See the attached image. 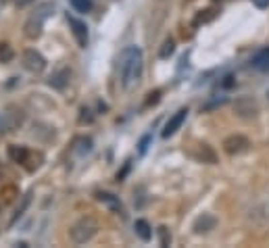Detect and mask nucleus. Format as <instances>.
<instances>
[{
    "label": "nucleus",
    "instance_id": "9d476101",
    "mask_svg": "<svg viewBox=\"0 0 269 248\" xmlns=\"http://www.w3.org/2000/svg\"><path fill=\"white\" fill-rule=\"evenodd\" d=\"M186 117H188V108H179V111L167 121V125H165V129H163V138H171V136H174L177 129L182 127V123L186 121Z\"/></svg>",
    "mask_w": 269,
    "mask_h": 248
},
{
    "label": "nucleus",
    "instance_id": "2eb2a0df",
    "mask_svg": "<svg viewBox=\"0 0 269 248\" xmlns=\"http://www.w3.org/2000/svg\"><path fill=\"white\" fill-rule=\"evenodd\" d=\"M134 230H136V236L142 240V242H148L150 238H153V230H150V225L146 219H138L136 225H134Z\"/></svg>",
    "mask_w": 269,
    "mask_h": 248
},
{
    "label": "nucleus",
    "instance_id": "6e6552de",
    "mask_svg": "<svg viewBox=\"0 0 269 248\" xmlns=\"http://www.w3.org/2000/svg\"><path fill=\"white\" fill-rule=\"evenodd\" d=\"M67 21H69V27H71V33H73L78 46L86 48L88 46V27H86V23L79 21V19H75V17H71V15H67Z\"/></svg>",
    "mask_w": 269,
    "mask_h": 248
},
{
    "label": "nucleus",
    "instance_id": "4be33fe9",
    "mask_svg": "<svg viewBox=\"0 0 269 248\" xmlns=\"http://www.w3.org/2000/svg\"><path fill=\"white\" fill-rule=\"evenodd\" d=\"M30 202H32V192H30V194H25V196H23V201H21V204H19V209H17V213H15V217H13V223H15L17 219L23 215L25 209L30 206Z\"/></svg>",
    "mask_w": 269,
    "mask_h": 248
},
{
    "label": "nucleus",
    "instance_id": "bb28decb",
    "mask_svg": "<svg viewBox=\"0 0 269 248\" xmlns=\"http://www.w3.org/2000/svg\"><path fill=\"white\" fill-rule=\"evenodd\" d=\"M158 96H161V92H158V90L150 92V94H148V100H146V107H150V105H157V102H158Z\"/></svg>",
    "mask_w": 269,
    "mask_h": 248
},
{
    "label": "nucleus",
    "instance_id": "1a4fd4ad",
    "mask_svg": "<svg viewBox=\"0 0 269 248\" xmlns=\"http://www.w3.org/2000/svg\"><path fill=\"white\" fill-rule=\"evenodd\" d=\"M217 227V217L211 215V213H203L201 217L194 221V225H192V230H194V233H209Z\"/></svg>",
    "mask_w": 269,
    "mask_h": 248
},
{
    "label": "nucleus",
    "instance_id": "5701e85b",
    "mask_svg": "<svg viewBox=\"0 0 269 248\" xmlns=\"http://www.w3.org/2000/svg\"><path fill=\"white\" fill-rule=\"evenodd\" d=\"M158 240H161V246L163 248H167L171 244V233H169V230L165 225L158 227Z\"/></svg>",
    "mask_w": 269,
    "mask_h": 248
},
{
    "label": "nucleus",
    "instance_id": "a878e982",
    "mask_svg": "<svg viewBox=\"0 0 269 248\" xmlns=\"http://www.w3.org/2000/svg\"><path fill=\"white\" fill-rule=\"evenodd\" d=\"M234 86H236V78L234 75H225L222 81V88H234Z\"/></svg>",
    "mask_w": 269,
    "mask_h": 248
},
{
    "label": "nucleus",
    "instance_id": "423d86ee",
    "mask_svg": "<svg viewBox=\"0 0 269 248\" xmlns=\"http://www.w3.org/2000/svg\"><path fill=\"white\" fill-rule=\"evenodd\" d=\"M234 111H236L238 117H242V119H253V117H257V113H259V105L251 96H240V98L234 102Z\"/></svg>",
    "mask_w": 269,
    "mask_h": 248
},
{
    "label": "nucleus",
    "instance_id": "aec40b11",
    "mask_svg": "<svg viewBox=\"0 0 269 248\" xmlns=\"http://www.w3.org/2000/svg\"><path fill=\"white\" fill-rule=\"evenodd\" d=\"M13 57H15L13 48L6 44V42H0V63H11Z\"/></svg>",
    "mask_w": 269,
    "mask_h": 248
},
{
    "label": "nucleus",
    "instance_id": "f03ea898",
    "mask_svg": "<svg viewBox=\"0 0 269 248\" xmlns=\"http://www.w3.org/2000/svg\"><path fill=\"white\" fill-rule=\"evenodd\" d=\"M50 13H52V4L44 2V4H40L30 17H27V21L23 25V33H25L27 40H38L40 36H42L44 21H46V17L50 15Z\"/></svg>",
    "mask_w": 269,
    "mask_h": 248
},
{
    "label": "nucleus",
    "instance_id": "9b49d317",
    "mask_svg": "<svg viewBox=\"0 0 269 248\" xmlns=\"http://www.w3.org/2000/svg\"><path fill=\"white\" fill-rule=\"evenodd\" d=\"M69 79H71V71H69L67 67H61L59 71L52 73V78L48 79V84H50L52 88H57V90H65L67 84H69Z\"/></svg>",
    "mask_w": 269,
    "mask_h": 248
},
{
    "label": "nucleus",
    "instance_id": "b1692460",
    "mask_svg": "<svg viewBox=\"0 0 269 248\" xmlns=\"http://www.w3.org/2000/svg\"><path fill=\"white\" fill-rule=\"evenodd\" d=\"M213 17H215V11H213V9H209V11H203L201 15L196 17V21H194V23H196V25H201V23H209Z\"/></svg>",
    "mask_w": 269,
    "mask_h": 248
},
{
    "label": "nucleus",
    "instance_id": "412c9836",
    "mask_svg": "<svg viewBox=\"0 0 269 248\" xmlns=\"http://www.w3.org/2000/svg\"><path fill=\"white\" fill-rule=\"evenodd\" d=\"M71 4L78 13H90L92 9V0H71Z\"/></svg>",
    "mask_w": 269,
    "mask_h": 248
},
{
    "label": "nucleus",
    "instance_id": "f8f14e48",
    "mask_svg": "<svg viewBox=\"0 0 269 248\" xmlns=\"http://www.w3.org/2000/svg\"><path fill=\"white\" fill-rule=\"evenodd\" d=\"M96 201L98 202H102L105 206H109L113 213H123V204H121V201L117 196H113V194H109V192H96Z\"/></svg>",
    "mask_w": 269,
    "mask_h": 248
},
{
    "label": "nucleus",
    "instance_id": "c85d7f7f",
    "mask_svg": "<svg viewBox=\"0 0 269 248\" xmlns=\"http://www.w3.org/2000/svg\"><path fill=\"white\" fill-rule=\"evenodd\" d=\"M254 4L259 6V9H265V6H269V0H253Z\"/></svg>",
    "mask_w": 269,
    "mask_h": 248
},
{
    "label": "nucleus",
    "instance_id": "dca6fc26",
    "mask_svg": "<svg viewBox=\"0 0 269 248\" xmlns=\"http://www.w3.org/2000/svg\"><path fill=\"white\" fill-rule=\"evenodd\" d=\"M198 158H201L203 163H209V165L217 163V155H215V150H213L209 144H201V146H198Z\"/></svg>",
    "mask_w": 269,
    "mask_h": 248
},
{
    "label": "nucleus",
    "instance_id": "4468645a",
    "mask_svg": "<svg viewBox=\"0 0 269 248\" xmlns=\"http://www.w3.org/2000/svg\"><path fill=\"white\" fill-rule=\"evenodd\" d=\"M251 67L257 69V71H267L269 69V48L254 54V57L251 59Z\"/></svg>",
    "mask_w": 269,
    "mask_h": 248
},
{
    "label": "nucleus",
    "instance_id": "cd10ccee",
    "mask_svg": "<svg viewBox=\"0 0 269 248\" xmlns=\"http://www.w3.org/2000/svg\"><path fill=\"white\" fill-rule=\"evenodd\" d=\"M32 2H36V0H17V6L19 9H25V6L32 4Z\"/></svg>",
    "mask_w": 269,
    "mask_h": 248
},
{
    "label": "nucleus",
    "instance_id": "393cba45",
    "mask_svg": "<svg viewBox=\"0 0 269 248\" xmlns=\"http://www.w3.org/2000/svg\"><path fill=\"white\" fill-rule=\"evenodd\" d=\"M150 140H153V136H150V134H146V136H144L142 140H140V144H138V153H140V155H144V153H146V150H148V144H150Z\"/></svg>",
    "mask_w": 269,
    "mask_h": 248
},
{
    "label": "nucleus",
    "instance_id": "f3484780",
    "mask_svg": "<svg viewBox=\"0 0 269 248\" xmlns=\"http://www.w3.org/2000/svg\"><path fill=\"white\" fill-rule=\"evenodd\" d=\"M15 196H19V192H17L15 186H4V188L0 190V201H2L4 204L13 202V201H15Z\"/></svg>",
    "mask_w": 269,
    "mask_h": 248
},
{
    "label": "nucleus",
    "instance_id": "39448f33",
    "mask_svg": "<svg viewBox=\"0 0 269 248\" xmlns=\"http://www.w3.org/2000/svg\"><path fill=\"white\" fill-rule=\"evenodd\" d=\"M251 146V140L246 136H240V134H234V136H227L223 140V150L230 156H236V155H242Z\"/></svg>",
    "mask_w": 269,
    "mask_h": 248
},
{
    "label": "nucleus",
    "instance_id": "20e7f679",
    "mask_svg": "<svg viewBox=\"0 0 269 248\" xmlns=\"http://www.w3.org/2000/svg\"><path fill=\"white\" fill-rule=\"evenodd\" d=\"M25 121V113L21 111L19 107L11 105L4 108V113L0 115V134H6V132H15L23 125Z\"/></svg>",
    "mask_w": 269,
    "mask_h": 248
},
{
    "label": "nucleus",
    "instance_id": "f257e3e1",
    "mask_svg": "<svg viewBox=\"0 0 269 248\" xmlns=\"http://www.w3.org/2000/svg\"><path fill=\"white\" fill-rule=\"evenodd\" d=\"M142 67H144V59L140 48L138 46L126 48L119 59V81L126 92H132L138 86V81L142 78Z\"/></svg>",
    "mask_w": 269,
    "mask_h": 248
},
{
    "label": "nucleus",
    "instance_id": "0eeeda50",
    "mask_svg": "<svg viewBox=\"0 0 269 248\" xmlns=\"http://www.w3.org/2000/svg\"><path fill=\"white\" fill-rule=\"evenodd\" d=\"M23 67L27 69V71H32V73H42L46 69V59L38 50L30 48V50L23 52Z\"/></svg>",
    "mask_w": 269,
    "mask_h": 248
},
{
    "label": "nucleus",
    "instance_id": "7ed1b4c3",
    "mask_svg": "<svg viewBox=\"0 0 269 248\" xmlns=\"http://www.w3.org/2000/svg\"><path fill=\"white\" fill-rule=\"evenodd\" d=\"M96 233H98V223H96V219H92V217H81L79 221H75L71 225V230H69V236H71L75 244L90 242Z\"/></svg>",
    "mask_w": 269,
    "mask_h": 248
},
{
    "label": "nucleus",
    "instance_id": "ddd939ff",
    "mask_svg": "<svg viewBox=\"0 0 269 248\" xmlns=\"http://www.w3.org/2000/svg\"><path fill=\"white\" fill-rule=\"evenodd\" d=\"M9 158L13 163L25 165L27 158H30V150H27L25 146H17V144H13V146H9Z\"/></svg>",
    "mask_w": 269,
    "mask_h": 248
},
{
    "label": "nucleus",
    "instance_id": "a211bd4d",
    "mask_svg": "<svg viewBox=\"0 0 269 248\" xmlns=\"http://www.w3.org/2000/svg\"><path fill=\"white\" fill-rule=\"evenodd\" d=\"M90 150H92V140L90 138H78L75 140V153L78 155H86Z\"/></svg>",
    "mask_w": 269,
    "mask_h": 248
},
{
    "label": "nucleus",
    "instance_id": "6ab92c4d",
    "mask_svg": "<svg viewBox=\"0 0 269 248\" xmlns=\"http://www.w3.org/2000/svg\"><path fill=\"white\" fill-rule=\"evenodd\" d=\"M174 50H175V42L171 38H167L163 42V46H161V50H158V57L161 59H169L171 54H174Z\"/></svg>",
    "mask_w": 269,
    "mask_h": 248
}]
</instances>
